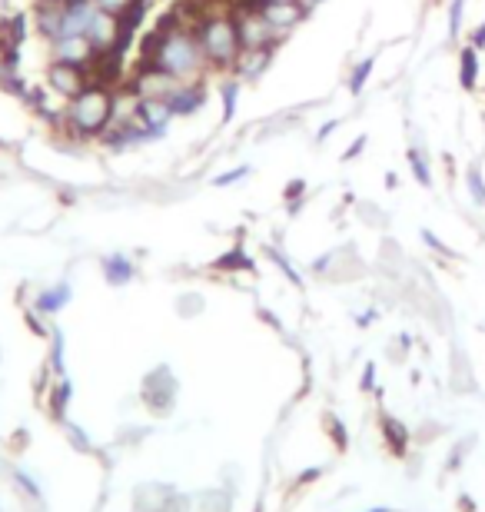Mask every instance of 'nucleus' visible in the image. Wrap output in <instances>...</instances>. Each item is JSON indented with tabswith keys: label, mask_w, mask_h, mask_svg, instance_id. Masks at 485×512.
I'll list each match as a JSON object with an SVG mask.
<instances>
[{
	"label": "nucleus",
	"mask_w": 485,
	"mask_h": 512,
	"mask_svg": "<svg viewBox=\"0 0 485 512\" xmlns=\"http://www.w3.org/2000/svg\"><path fill=\"white\" fill-rule=\"evenodd\" d=\"M113 104H117V90L90 84L67 104V117L60 130H67L70 137H77L80 143H87L94 137L100 140V133L113 124Z\"/></svg>",
	"instance_id": "nucleus-1"
},
{
	"label": "nucleus",
	"mask_w": 485,
	"mask_h": 512,
	"mask_svg": "<svg viewBox=\"0 0 485 512\" xmlns=\"http://www.w3.org/2000/svg\"><path fill=\"white\" fill-rule=\"evenodd\" d=\"M196 37H200L206 64L216 70H230L233 60L240 57V50H243L236 17L230 10H210V14L200 20V27H196Z\"/></svg>",
	"instance_id": "nucleus-2"
},
{
	"label": "nucleus",
	"mask_w": 485,
	"mask_h": 512,
	"mask_svg": "<svg viewBox=\"0 0 485 512\" xmlns=\"http://www.w3.org/2000/svg\"><path fill=\"white\" fill-rule=\"evenodd\" d=\"M236 30H240L243 47H280L283 34H276L270 20L263 17V10H236Z\"/></svg>",
	"instance_id": "nucleus-3"
},
{
	"label": "nucleus",
	"mask_w": 485,
	"mask_h": 512,
	"mask_svg": "<svg viewBox=\"0 0 485 512\" xmlns=\"http://www.w3.org/2000/svg\"><path fill=\"white\" fill-rule=\"evenodd\" d=\"M127 87L137 94L140 100H167L177 87V80L170 74H163L160 67H150V64H140V70L127 80Z\"/></svg>",
	"instance_id": "nucleus-4"
},
{
	"label": "nucleus",
	"mask_w": 485,
	"mask_h": 512,
	"mask_svg": "<svg viewBox=\"0 0 485 512\" xmlns=\"http://www.w3.org/2000/svg\"><path fill=\"white\" fill-rule=\"evenodd\" d=\"M47 87L57 90L60 97L74 100L80 90L90 87V77H87V67L80 64H67V60H54V64L47 67Z\"/></svg>",
	"instance_id": "nucleus-5"
},
{
	"label": "nucleus",
	"mask_w": 485,
	"mask_h": 512,
	"mask_svg": "<svg viewBox=\"0 0 485 512\" xmlns=\"http://www.w3.org/2000/svg\"><path fill=\"white\" fill-rule=\"evenodd\" d=\"M87 37L94 40L97 50H120V54H127V47H130V40L123 37L120 17L107 14V10H97L94 14V20H90V27H87Z\"/></svg>",
	"instance_id": "nucleus-6"
},
{
	"label": "nucleus",
	"mask_w": 485,
	"mask_h": 512,
	"mask_svg": "<svg viewBox=\"0 0 485 512\" xmlns=\"http://www.w3.org/2000/svg\"><path fill=\"white\" fill-rule=\"evenodd\" d=\"M50 54H54V60H67V64L90 67L97 60L100 50L94 47V40H90L87 34H67V37L50 40Z\"/></svg>",
	"instance_id": "nucleus-7"
},
{
	"label": "nucleus",
	"mask_w": 485,
	"mask_h": 512,
	"mask_svg": "<svg viewBox=\"0 0 485 512\" xmlns=\"http://www.w3.org/2000/svg\"><path fill=\"white\" fill-rule=\"evenodd\" d=\"M260 10H263V17L270 20V27L283 37L290 34L299 20H306V14H309V7L303 4V0H283V4L280 0H266Z\"/></svg>",
	"instance_id": "nucleus-8"
},
{
	"label": "nucleus",
	"mask_w": 485,
	"mask_h": 512,
	"mask_svg": "<svg viewBox=\"0 0 485 512\" xmlns=\"http://www.w3.org/2000/svg\"><path fill=\"white\" fill-rule=\"evenodd\" d=\"M167 100L173 107V117H193L196 110H203V104H206V84H203V80H187V84H177Z\"/></svg>",
	"instance_id": "nucleus-9"
},
{
	"label": "nucleus",
	"mask_w": 485,
	"mask_h": 512,
	"mask_svg": "<svg viewBox=\"0 0 485 512\" xmlns=\"http://www.w3.org/2000/svg\"><path fill=\"white\" fill-rule=\"evenodd\" d=\"M273 50H276V47H243V50H240V57L233 60L230 74H233V77H240V80H256L260 74H266V67H270Z\"/></svg>",
	"instance_id": "nucleus-10"
},
{
	"label": "nucleus",
	"mask_w": 485,
	"mask_h": 512,
	"mask_svg": "<svg viewBox=\"0 0 485 512\" xmlns=\"http://www.w3.org/2000/svg\"><path fill=\"white\" fill-rule=\"evenodd\" d=\"M140 120H143V127H147L153 137H163L170 127V120H173V107H170V100H140Z\"/></svg>",
	"instance_id": "nucleus-11"
},
{
	"label": "nucleus",
	"mask_w": 485,
	"mask_h": 512,
	"mask_svg": "<svg viewBox=\"0 0 485 512\" xmlns=\"http://www.w3.org/2000/svg\"><path fill=\"white\" fill-rule=\"evenodd\" d=\"M34 20H37V30L47 40L64 37V4H54V0H40V4L34 7Z\"/></svg>",
	"instance_id": "nucleus-12"
},
{
	"label": "nucleus",
	"mask_w": 485,
	"mask_h": 512,
	"mask_svg": "<svg viewBox=\"0 0 485 512\" xmlns=\"http://www.w3.org/2000/svg\"><path fill=\"white\" fill-rule=\"evenodd\" d=\"M459 84L466 90H476L479 84V50L472 44L462 47V54H459Z\"/></svg>",
	"instance_id": "nucleus-13"
},
{
	"label": "nucleus",
	"mask_w": 485,
	"mask_h": 512,
	"mask_svg": "<svg viewBox=\"0 0 485 512\" xmlns=\"http://www.w3.org/2000/svg\"><path fill=\"white\" fill-rule=\"evenodd\" d=\"M406 160H409V167H412V173H416V180L422 183V187H432V170H429V160H426V147H422V137H416V143L409 147Z\"/></svg>",
	"instance_id": "nucleus-14"
},
{
	"label": "nucleus",
	"mask_w": 485,
	"mask_h": 512,
	"mask_svg": "<svg viewBox=\"0 0 485 512\" xmlns=\"http://www.w3.org/2000/svg\"><path fill=\"white\" fill-rule=\"evenodd\" d=\"M103 276H107V283L123 286L133 276V263L127 256H107V260H103Z\"/></svg>",
	"instance_id": "nucleus-15"
},
{
	"label": "nucleus",
	"mask_w": 485,
	"mask_h": 512,
	"mask_svg": "<svg viewBox=\"0 0 485 512\" xmlns=\"http://www.w3.org/2000/svg\"><path fill=\"white\" fill-rule=\"evenodd\" d=\"M373 67H376V57H363V60H359V64L353 67V74H349V80H346L349 94H353V97L363 94V87H366L369 74H373Z\"/></svg>",
	"instance_id": "nucleus-16"
},
{
	"label": "nucleus",
	"mask_w": 485,
	"mask_h": 512,
	"mask_svg": "<svg viewBox=\"0 0 485 512\" xmlns=\"http://www.w3.org/2000/svg\"><path fill=\"white\" fill-rule=\"evenodd\" d=\"M220 94H223V124H230L233 114H236V97H240V77L223 80Z\"/></svg>",
	"instance_id": "nucleus-17"
},
{
	"label": "nucleus",
	"mask_w": 485,
	"mask_h": 512,
	"mask_svg": "<svg viewBox=\"0 0 485 512\" xmlns=\"http://www.w3.org/2000/svg\"><path fill=\"white\" fill-rule=\"evenodd\" d=\"M356 213H359V220H363L366 227H376V230H386V227H389V213H386V210H379L376 203H369V200L359 203Z\"/></svg>",
	"instance_id": "nucleus-18"
},
{
	"label": "nucleus",
	"mask_w": 485,
	"mask_h": 512,
	"mask_svg": "<svg viewBox=\"0 0 485 512\" xmlns=\"http://www.w3.org/2000/svg\"><path fill=\"white\" fill-rule=\"evenodd\" d=\"M466 187H469V193H472V200H476L479 207H485V180H482L479 163H472V167L466 170Z\"/></svg>",
	"instance_id": "nucleus-19"
},
{
	"label": "nucleus",
	"mask_w": 485,
	"mask_h": 512,
	"mask_svg": "<svg viewBox=\"0 0 485 512\" xmlns=\"http://www.w3.org/2000/svg\"><path fill=\"white\" fill-rule=\"evenodd\" d=\"M462 17H466V0H452L449 4V40H459Z\"/></svg>",
	"instance_id": "nucleus-20"
},
{
	"label": "nucleus",
	"mask_w": 485,
	"mask_h": 512,
	"mask_svg": "<svg viewBox=\"0 0 485 512\" xmlns=\"http://www.w3.org/2000/svg\"><path fill=\"white\" fill-rule=\"evenodd\" d=\"M216 270H250V260H246L243 250H230L226 256L216 260Z\"/></svg>",
	"instance_id": "nucleus-21"
},
{
	"label": "nucleus",
	"mask_w": 485,
	"mask_h": 512,
	"mask_svg": "<svg viewBox=\"0 0 485 512\" xmlns=\"http://www.w3.org/2000/svg\"><path fill=\"white\" fill-rule=\"evenodd\" d=\"M306 110H309V107H303V110H296V114H293V110H286V114H283V120H299V117H303V114H306ZM276 124H280V117H273V120H270V124H263V130H260V133H256V140H266V137H273V133H276V130H283V127H276Z\"/></svg>",
	"instance_id": "nucleus-22"
},
{
	"label": "nucleus",
	"mask_w": 485,
	"mask_h": 512,
	"mask_svg": "<svg viewBox=\"0 0 485 512\" xmlns=\"http://www.w3.org/2000/svg\"><path fill=\"white\" fill-rule=\"evenodd\" d=\"M67 300V286H60V290L57 293H44V296H40V310H60V303H64Z\"/></svg>",
	"instance_id": "nucleus-23"
},
{
	"label": "nucleus",
	"mask_w": 485,
	"mask_h": 512,
	"mask_svg": "<svg viewBox=\"0 0 485 512\" xmlns=\"http://www.w3.org/2000/svg\"><path fill=\"white\" fill-rule=\"evenodd\" d=\"M243 177H250V167H236V170H226V173H220V177L213 180V187H230V183L243 180Z\"/></svg>",
	"instance_id": "nucleus-24"
},
{
	"label": "nucleus",
	"mask_w": 485,
	"mask_h": 512,
	"mask_svg": "<svg viewBox=\"0 0 485 512\" xmlns=\"http://www.w3.org/2000/svg\"><path fill=\"white\" fill-rule=\"evenodd\" d=\"M263 253H266V256H273V260H276V266H280V270H283L286 276H290V280H293V283H299V276H296V270H293V266H290V263H286V256H283L280 250H276V247H263Z\"/></svg>",
	"instance_id": "nucleus-25"
},
{
	"label": "nucleus",
	"mask_w": 485,
	"mask_h": 512,
	"mask_svg": "<svg viewBox=\"0 0 485 512\" xmlns=\"http://www.w3.org/2000/svg\"><path fill=\"white\" fill-rule=\"evenodd\" d=\"M303 193H306V180H293V183H286L283 200L286 203H296V200H303Z\"/></svg>",
	"instance_id": "nucleus-26"
},
{
	"label": "nucleus",
	"mask_w": 485,
	"mask_h": 512,
	"mask_svg": "<svg viewBox=\"0 0 485 512\" xmlns=\"http://www.w3.org/2000/svg\"><path fill=\"white\" fill-rule=\"evenodd\" d=\"M94 4H97V10H107V14H123L133 0H94Z\"/></svg>",
	"instance_id": "nucleus-27"
},
{
	"label": "nucleus",
	"mask_w": 485,
	"mask_h": 512,
	"mask_svg": "<svg viewBox=\"0 0 485 512\" xmlns=\"http://www.w3.org/2000/svg\"><path fill=\"white\" fill-rule=\"evenodd\" d=\"M402 260V250H399V243L396 240H383V263H399Z\"/></svg>",
	"instance_id": "nucleus-28"
},
{
	"label": "nucleus",
	"mask_w": 485,
	"mask_h": 512,
	"mask_svg": "<svg viewBox=\"0 0 485 512\" xmlns=\"http://www.w3.org/2000/svg\"><path fill=\"white\" fill-rule=\"evenodd\" d=\"M422 240H426L429 247L436 250V253H446V256H452V250H449L446 243H442V240H439V237H436V233H432V230H422Z\"/></svg>",
	"instance_id": "nucleus-29"
},
{
	"label": "nucleus",
	"mask_w": 485,
	"mask_h": 512,
	"mask_svg": "<svg viewBox=\"0 0 485 512\" xmlns=\"http://www.w3.org/2000/svg\"><path fill=\"white\" fill-rule=\"evenodd\" d=\"M363 147H366V137H356V140H353V147H349V150L343 153V163H346V160H356L359 153H363Z\"/></svg>",
	"instance_id": "nucleus-30"
},
{
	"label": "nucleus",
	"mask_w": 485,
	"mask_h": 512,
	"mask_svg": "<svg viewBox=\"0 0 485 512\" xmlns=\"http://www.w3.org/2000/svg\"><path fill=\"white\" fill-rule=\"evenodd\" d=\"M336 127H339V120H329V124H323V130H319V133H316V143H323V140L329 137V133H333V130H336Z\"/></svg>",
	"instance_id": "nucleus-31"
},
{
	"label": "nucleus",
	"mask_w": 485,
	"mask_h": 512,
	"mask_svg": "<svg viewBox=\"0 0 485 512\" xmlns=\"http://www.w3.org/2000/svg\"><path fill=\"white\" fill-rule=\"evenodd\" d=\"M469 44L476 47V50H482V47H485V24H482V27L476 30V34H472V40H469Z\"/></svg>",
	"instance_id": "nucleus-32"
},
{
	"label": "nucleus",
	"mask_w": 485,
	"mask_h": 512,
	"mask_svg": "<svg viewBox=\"0 0 485 512\" xmlns=\"http://www.w3.org/2000/svg\"><path fill=\"white\" fill-rule=\"evenodd\" d=\"M396 180H399L396 173H386V187H389V190H396Z\"/></svg>",
	"instance_id": "nucleus-33"
},
{
	"label": "nucleus",
	"mask_w": 485,
	"mask_h": 512,
	"mask_svg": "<svg viewBox=\"0 0 485 512\" xmlns=\"http://www.w3.org/2000/svg\"><path fill=\"white\" fill-rule=\"evenodd\" d=\"M0 150H17L14 143H7V140H0Z\"/></svg>",
	"instance_id": "nucleus-34"
},
{
	"label": "nucleus",
	"mask_w": 485,
	"mask_h": 512,
	"mask_svg": "<svg viewBox=\"0 0 485 512\" xmlns=\"http://www.w3.org/2000/svg\"><path fill=\"white\" fill-rule=\"evenodd\" d=\"M303 4H306V7H309V10H313V7H316V4H319V0H303Z\"/></svg>",
	"instance_id": "nucleus-35"
},
{
	"label": "nucleus",
	"mask_w": 485,
	"mask_h": 512,
	"mask_svg": "<svg viewBox=\"0 0 485 512\" xmlns=\"http://www.w3.org/2000/svg\"><path fill=\"white\" fill-rule=\"evenodd\" d=\"M54 4H64V0H54Z\"/></svg>",
	"instance_id": "nucleus-36"
},
{
	"label": "nucleus",
	"mask_w": 485,
	"mask_h": 512,
	"mask_svg": "<svg viewBox=\"0 0 485 512\" xmlns=\"http://www.w3.org/2000/svg\"><path fill=\"white\" fill-rule=\"evenodd\" d=\"M280 4H283V0H280Z\"/></svg>",
	"instance_id": "nucleus-37"
}]
</instances>
